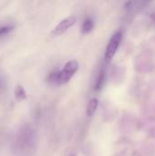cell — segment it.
Instances as JSON below:
<instances>
[{"instance_id": "6da1fadb", "label": "cell", "mask_w": 155, "mask_h": 156, "mask_svg": "<svg viewBox=\"0 0 155 156\" xmlns=\"http://www.w3.org/2000/svg\"><path fill=\"white\" fill-rule=\"evenodd\" d=\"M79 69V63L77 60L72 59L68 61L64 68L57 72V77H56V84L57 85H64L67 82L69 81V80L74 76V74L78 71Z\"/></svg>"}, {"instance_id": "7a4b0ae2", "label": "cell", "mask_w": 155, "mask_h": 156, "mask_svg": "<svg viewBox=\"0 0 155 156\" xmlns=\"http://www.w3.org/2000/svg\"><path fill=\"white\" fill-rule=\"evenodd\" d=\"M122 39V31H118L116 32L111 38V40L109 41V44L107 46L106 48V52H105V59L107 61H110L115 55L121 42Z\"/></svg>"}, {"instance_id": "3957f363", "label": "cell", "mask_w": 155, "mask_h": 156, "mask_svg": "<svg viewBox=\"0 0 155 156\" xmlns=\"http://www.w3.org/2000/svg\"><path fill=\"white\" fill-rule=\"evenodd\" d=\"M76 22V18L74 16H69V17H66L64 18L62 21H60L57 26L56 27L53 29V32L52 34L54 36H58V35H61L63 34L64 32H66L69 27H71Z\"/></svg>"}, {"instance_id": "277c9868", "label": "cell", "mask_w": 155, "mask_h": 156, "mask_svg": "<svg viewBox=\"0 0 155 156\" xmlns=\"http://www.w3.org/2000/svg\"><path fill=\"white\" fill-rule=\"evenodd\" d=\"M98 104H99V101L97 99H91L88 105H87V110H86V113L88 117H92L93 114L95 113L97 108H98Z\"/></svg>"}, {"instance_id": "5b68a950", "label": "cell", "mask_w": 155, "mask_h": 156, "mask_svg": "<svg viewBox=\"0 0 155 156\" xmlns=\"http://www.w3.org/2000/svg\"><path fill=\"white\" fill-rule=\"evenodd\" d=\"M94 27V23L92 21V19L90 18H87L84 20L83 24H82V27H81V31L83 34H87L89 32H90Z\"/></svg>"}, {"instance_id": "8992f818", "label": "cell", "mask_w": 155, "mask_h": 156, "mask_svg": "<svg viewBox=\"0 0 155 156\" xmlns=\"http://www.w3.org/2000/svg\"><path fill=\"white\" fill-rule=\"evenodd\" d=\"M15 95H16V98L17 100H19V101L26 99V93L24 88L21 85H17L16 86V88L15 90Z\"/></svg>"}, {"instance_id": "52a82bcc", "label": "cell", "mask_w": 155, "mask_h": 156, "mask_svg": "<svg viewBox=\"0 0 155 156\" xmlns=\"http://www.w3.org/2000/svg\"><path fill=\"white\" fill-rule=\"evenodd\" d=\"M103 81H104V72H100V74L98 77V80L96 81V84H95V90H99L101 89V87L103 85Z\"/></svg>"}, {"instance_id": "ba28073f", "label": "cell", "mask_w": 155, "mask_h": 156, "mask_svg": "<svg viewBox=\"0 0 155 156\" xmlns=\"http://www.w3.org/2000/svg\"><path fill=\"white\" fill-rule=\"evenodd\" d=\"M14 28V27L12 26H5V27H0V37L4 36L7 33H9L10 31H12Z\"/></svg>"}]
</instances>
